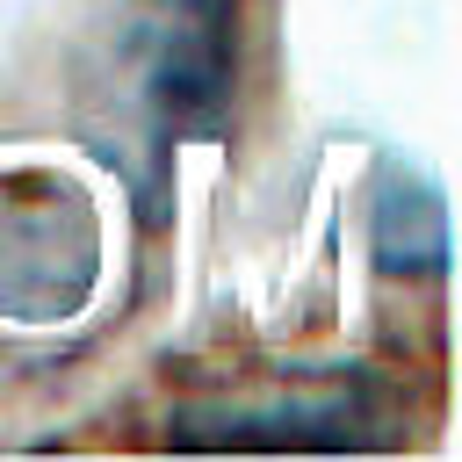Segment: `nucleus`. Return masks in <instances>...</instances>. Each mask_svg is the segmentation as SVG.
<instances>
[{"instance_id": "f257e3e1", "label": "nucleus", "mask_w": 462, "mask_h": 462, "mask_svg": "<svg viewBox=\"0 0 462 462\" xmlns=\"http://www.w3.org/2000/svg\"><path fill=\"white\" fill-rule=\"evenodd\" d=\"M238 79V7L231 0H166L144 36V108L159 144H202L231 123Z\"/></svg>"}]
</instances>
